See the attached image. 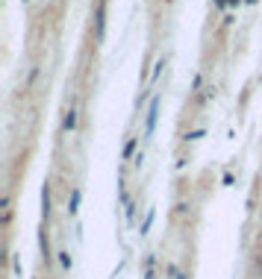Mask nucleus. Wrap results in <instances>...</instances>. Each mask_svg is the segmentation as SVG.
<instances>
[{
	"label": "nucleus",
	"mask_w": 262,
	"mask_h": 279,
	"mask_svg": "<svg viewBox=\"0 0 262 279\" xmlns=\"http://www.w3.org/2000/svg\"><path fill=\"white\" fill-rule=\"evenodd\" d=\"M156 115H159V100H153L150 103V112H147V135L153 132V126H156Z\"/></svg>",
	"instance_id": "f257e3e1"
},
{
	"label": "nucleus",
	"mask_w": 262,
	"mask_h": 279,
	"mask_svg": "<svg viewBox=\"0 0 262 279\" xmlns=\"http://www.w3.org/2000/svg\"><path fill=\"white\" fill-rule=\"evenodd\" d=\"M41 209H44V217L50 215V194H47V186H44V191H41Z\"/></svg>",
	"instance_id": "f03ea898"
},
{
	"label": "nucleus",
	"mask_w": 262,
	"mask_h": 279,
	"mask_svg": "<svg viewBox=\"0 0 262 279\" xmlns=\"http://www.w3.org/2000/svg\"><path fill=\"white\" fill-rule=\"evenodd\" d=\"M68 206H71L68 212L74 215V212H77V206H80V191H74V194H71V203H68Z\"/></svg>",
	"instance_id": "7ed1b4c3"
},
{
	"label": "nucleus",
	"mask_w": 262,
	"mask_h": 279,
	"mask_svg": "<svg viewBox=\"0 0 262 279\" xmlns=\"http://www.w3.org/2000/svg\"><path fill=\"white\" fill-rule=\"evenodd\" d=\"M77 126V115H74V109L68 112V118H65V129H74Z\"/></svg>",
	"instance_id": "20e7f679"
}]
</instances>
